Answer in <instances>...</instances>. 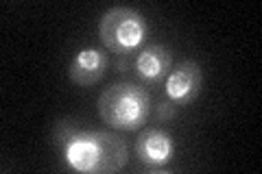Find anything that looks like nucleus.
Instances as JSON below:
<instances>
[{"instance_id":"1","label":"nucleus","mask_w":262,"mask_h":174,"mask_svg":"<svg viewBox=\"0 0 262 174\" xmlns=\"http://www.w3.org/2000/svg\"><path fill=\"white\" fill-rule=\"evenodd\" d=\"M55 142L66 165L83 174H114L129 161L125 139L107 131H83L70 122H59Z\"/></svg>"},{"instance_id":"2","label":"nucleus","mask_w":262,"mask_h":174,"mask_svg":"<svg viewBox=\"0 0 262 174\" xmlns=\"http://www.w3.org/2000/svg\"><path fill=\"white\" fill-rule=\"evenodd\" d=\"M98 115L114 131H138L151 115V94L131 81L114 83L98 98Z\"/></svg>"},{"instance_id":"3","label":"nucleus","mask_w":262,"mask_h":174,"mask_svg":"<svg viewBox=\"0 0 262 174\" xmlns=\"http://www.w3.org/2000/svg\"><path fill=\"white\" fill-rule=\"evenodd\" d=\"M146 33H149V24L144 15L131 7H112L98 20V37L103 46L118 57L140 51Z\"/></svg>"},{"instance_id":"4","label":"nucleus","mask_w":262,"mask_h":174,"mask_svg":"<svg viewBox=\"0 0 262 174\" xmlns=\"http://www.w3.org/2000/svg\"><path fill=\"white\" fill-rule=\"evenodd\" d=\"M203 87V70L196 61L186 59L170 70V74L164 81V94L173 105L188 107L196 101Z\"/></svg>"},{"instance_id":"5","label":"nucleus","mask_w":262,"mask_h":174,"mask_svg":"<svg viewBox=\"0 0 262 174\" xmlns=\"http://www.w3.org/2000/svg\"><path fill=\"white\" fill-rule=\"evenodd\" d=\"M134 70L146 85H160L173 70V53L162 44H151L136 55Z\"/></svg>"},{"instance_id":"6","label":"nucleus","mask_w":262,"mask_h":174,"mask_svg":"<svg viewBox=\"0 0 262 174\" xmlns=\"http://www.w3.org/2000/svg\"><path fill=\"white\" fill-rule=\"evenodd\" d=\"M175 155L170 133L162 129H146L136 139V157L146 168H164Z\"/></svg>"},{"instance_id":"7","label":"nucleus","mask_w":262,"mask_h":174,"mask_svg":"<svg viewBox=\"0 0 262 174\" xmlns=\"http://www.w3.org/2000/svg\"><path fill=\"white\" fill-rule=\"evenodd\" d=\"M107 65H110V57L105 51H101V48H83L70 61L68 77L75 85L90 87L105 77Z\"/></svg>"}]
</instances>
